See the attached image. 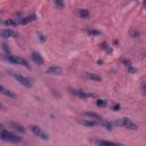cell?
<instances>
[{"label": "cell", "mask_w": 146, "mask_h": 146, "mask_svg": "<svg viewBox=\"0 0 146 146\" xmlns=\"http://www.w3.org/2000/svg\"><path fill=\"white\" fill-rule=\"evenodd\" d=\"M0 91H1V94H2V95L7 96V97H9V98H16V95H15L13 91H10V90L6 89L3 86H1V87H0Z\"/></svg>", "instance_id": "obj_15"}, {"label": "cell", "mask_w": 146, "mask_h": 146, "mask_svg": "<svg viewBox=\"0 0 146 146\" xmlns=\"http://www.w3.org/2000/svg\"><path fill=\"white\" fill-rule=\"evenodd\" d=\"M2 24L3 25H11V26H14V25H16L17 24V22H15V21H13V19H6V21H2Z\"/></svg>", "instance_id": "obj_18"}, {"label": "cell", "mask_w": 146, "mask_h": 146, "mask_svg": "<svg viewBox=\"0 0 146 146\" xmlns=\"http://www.w3.org/2000/svg\"><path fill=\"white\" fill-rule=\"evenodd\" d=\"M96 104H97V106H99V107H104V106H106L107 102H106L105 99H97V100H96Z\"/></svg>", "instance_id": "obj_19"}, {"label": "cell", "mask_w": 146, "mask_h": 146, "mask_svg": "<svg viewBox=\"0 0 146 146\" xmlns=\"http://www.w3.org/2000/svg\"><path fill=\"white\" fill-rule=\"evenodd\" d=\"M95 144L98 145V146H122V145H120L117 143L110 141V140H104V139H96Z\"/></svg>", "instance_id": "obj_10"}, {"label": "cell", "mask_w": 146, "mask_h": 146, "mask_svg": "<svg viewBox=\"0 0 146 146\" xmlns=\"http://www.w3.org/2000/svg\"><path fill=\"white\" fill-rule=\"evenodd\" d=\"M115 125H119V127H123V128H127V129H130V130H136L137 129V125L128 117H122V119H119L114 122Z\"/></svg>", "instance_id": "obj_4"}, {"label": "cell", "mask_w": 146, "mask_h": 146, "mask_svg": "<svg viewBox=\"0 0 146 146\" xmlns=\"http://www.w3.org/2000/svg\"><path fill=\"white\" fill-rule=\"evenodd\" d=\"M83 115L84 116H87L88 119H91V120H94V121H97V122H99V123H104V119L102 117V115H99V114H97V113H95V112H84L83 113Z\"/></svg>", "instance_id": "obj_7"}, {"label": "cell", "mask_w": 146, "mask_h": 146, "mask_svg": "<svg viewBox=\"0 0 146 146\" xmlns=\"http://www.w3.org/2000/svg\"><path fill=\"white\" fill-rule=\"evenodd\" d=\"M143 5H144V6L146 7V1H144V2H143Z\"/></svg>", "instance_id": "obj_26"}, {"label": "cell", "mask_w": 146, "mask_h": 146, "mask_svg": "<svg viewBox=\"0 0 146 146\" xmlns=\"http://www.w3.org/2000/svg\"><path fill=\"white\" fill-rule=\"evenodd\" d=\"M29 129L36 136V137H39V138H41V139H43V140H47L48 138H49V136H48V133L46 132V131H43L39 125H35V124H31L30 127H29Z\"/></svg>", "instance_id": "obj_5"}, {"label": "cell", "mask_w": 146, "mask_h": 146, "mask_svg": "<svg viewBox=\"0 0 146 146\" xmlns=\"http://www.w3.org/2000/svg\"><path fill=\"white\" fill-rule=\"evenodd\" d=\"M34 19H36L35 15H30V16H25V17L19 18L17 23H18V24H22V25H25V24H27V23H30V22H32V21H34Z\"/></svg>", "instance_id": "obj_12"}, {"label": "cell", "mask_w": 146, "mask_h": 146, "mask_svg": "<svg viewBox=\"0 0 146 146\" xmlns=\"http://www.w3.org/2000/svg\"><path fill=\"white\" fill-rule=\"evenodd\" d=\"M31 57H32V60L34 63H36L38 65H43V58L41 57V55L39 52H33L31 55Z\"/></svg>", "instance_id": "obj_13"}, {"label": "cell", "mask_w": 146, "mask_h": 146, "mask_svg": "<svg viewBox=\"0 0 146 146\" xmlns=\"http://www.w3.org/2000/svg\"><path fill=\"white\" fill-rule=\"evenodd\" d=\"M78 15L80 17H82V18H87L89 16V10H87V9H79L78 10Z\"/></svg>", "instance_id": "obj_17"}, {"label": "cell", "mask_w": 146, "mask_h": 146, "mask_svg": "<svg viewBox=\"0 0 146 146\" xmlns=\"http://www.w3.org/2000/svg\"><path fill=\"white\" fill-rule=\"evenodd\" d=\"M70 91H71L74 96H76V97H79V98H81V99H87V98L94 96V94H89V92H86V91L79 90V89H70Z\"/></svg>", "instance_id": "obj_6"}, {"label": "cell", "mask_w": 146, "mask_h": 146, "mask_svg": "<svg viewBox=\"0 0 146 146\" xmlns=\"http://www.w3.org/2000/svg\"><path fill=\"white\" fill-rule=\"evenodd\" d=\"M112 110H113V111H119V110H120V105H119V104H114L113 107H112Z\"/></svg>", "instance_id": "obj_23"}, {"label": "cell", "mask_w": 146, "mask_h": 146, "mask_svg": "<svg viewBox=\"0 0 146 146\" xmlns=\"http://www.w3.org/2000/svg\"><path fill=\"white\" fill-rule=\"evenodd\" d=\"M78 123L84 125V127H96L99 122L94 121L91 119H78Z\"/></svg>", "instance_id": "obj_9"}, {"label": "cell", "mask_w": 146, "mask_h": 146, "mask_svg": "<svg viewBox=\"0 0 146 146\" xmlns=\"http://www.w3.org/2000/svg\"><path fill=\"white\" fill-rule=\"evenodd\" d=\"M83 78L88 79V80H92V81H102V76L96 74V73H91V72H84L82 73Z\"/></svg>", "instance_id": "obj_11"}, {"label": "cell", "mask_w": 146, "mask_h": 146, "mask_svg": "<svg viewBox=\"0 0 146 146\" xmlns=\"http://www.w3.org/2000/svg\"><path fill=\"white\" fill-rule=\"evenodd\" d=\"M3 58L7 59L11 64H19V65H22V66H24V67H26L29 70L31 68L30 64L22 57H17V56H14V55H3Z\"/></svg>", "instance_id": "obj_3"}, {"label": "cell", "mask_w": 146, "mask_h": 146, "mask_svg": "<svg viewBox=\"0 0 146 146\" xmlns=\"http://www.w3.org/2000/svg\"><path fill=\"white\" fill-rule=\"evenodd\" d=\"M141 91H143V94L146 96V82H144V83L141 84Z\"/></svg>", "instance_id": "obj_22"}, {"label": "cell", "mask_w": 146, "mask_h": 146, "mask_svg": "<svg viewBox=\"0 0 146 146\" xmlns=\"http://www.w3.org/2000/svg\"><path fill=\"white\" fill-rule=\"evenodd\" d=\"M46 73H48V74H62V68L59 66H50L46 70Z\"/></svg>", "instance_id": "obj_14"}, {"label": "cell", "mask_w": 146, "mask_h": 146, "mask_svg": "<svg viewBox=\"0 0 146 146\" xmlns=\"http://www.w3.org/2000/svg\"><path fill=\"white\" fill-rule=\"evenodd\" d=\"M2 49L5 50V52H6V55H10V49L8 48V46H7V44H6L5 42L2 43Z\"/></svg>", "instance_id": "obj_21"}, {"label": "cell", "mask_w": 146, "mask_h": 146, "mask_svg": "<svg viewBox=\"0 0 146 146\" xmlns=\"http://www.w3.org/2000/svg\"><path fill=\"white\" fill-rule=\"evenodd\" d=\"M87 32H88V34H90V35H99V34H100L99 31H97V30H92V29H91V30H88Z\"/></svg>", "instance_id": "obj_20"}, {"label": "cell", "mask_w": 146, "mask_h": 146, "mask_svg": "<svg viewBox=\"0 0 146 146\" xmlns=\"http://www.w3.org/2000/svg\"><path fill=\"white\" fill-rule=\"evenodd\" d=\"M1 36L2 38H17L18 36V33L14 30H10V29H2L1 30Z\"/></svg>", "instance_id": "obj_8"}, {"label": "cell", "mask_w": 146, "mask_h": 146, "mask_svg": "<svg viewBox=\"0 0 146 146\" xmlns=\"http://www.w3.org/2000/svg\"><path fill=\"white\" fill-rule=\"evenodd\" d=\"M38 35H39V39H40V41H42V42H43V41L46 40V36H44L43 34H41V33H39Z\"/></svg>", "instance_id": "obj_24"}, {"label": "cell", "mask_w": 146, "mask_h": 146, "mask_svg": "<svg viewBox=\"0 0 146 146\" xmlns=\"http://www.w3.org/2000/svg\"><path fill=\"white\" fill-rule=\"evenodd\" d=\"M0 137H1L2 140H5V141H9V143H19V141H22V137L17 136V135H15V133H13V132L7 131L5 128L1 129Z\"/></svg>", "instance_id": "obj_1"}, {"label": "cell", "mask_w": 146, "mask_h": 146, "mask_svg": "<svg viewBox=\"0 0 146 146\" xmlns=\"http://www.w3.org/2000/svg\"><path fill=\"white\" fill-rule=\"evenodd\" d=\"M55 5H57V6H59V7H63V6H64V3L60 2V1H55Z\"/></svg>", "instance_id": "obj_25"}, {"label": "cell", "mask_w": 146, "mask_h": 146, "mask_svg": "<svg viewBox=\"0 0 146 146\" xmlns=\"http://www.w3.org/2000/svg\"><path fill=\"white\" fill-rule=\"evenodd\" d=\"M9 74H10L17 82H19L22 86H24V87H26V88H31V87H32V81H31L29 78H26V76H24V75H22V74H18V73L15 72V71H9Z\"/></svg>", "instance_id": "obj_2"}, {"label": "cell", "mask_w": 146, "mask_h": 146, "mask_svg": "<svg viewBox=\"0 0 146 146\" xmlns=\"http://www.w3.org/2000/svg\"><path fill=\"white\" fill-rule=\"evenodd\" d=\"M9 125H10L11 128H14L16 131H19V132H25V128H24L23 125L18 124V123H16V122H9Z\"/></svg>", "instance_id": "obj_16"}]
</instances>
